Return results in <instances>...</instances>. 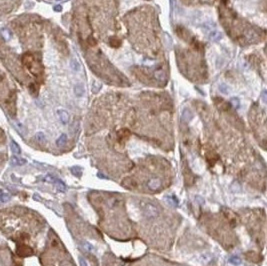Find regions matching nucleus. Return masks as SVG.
<instances>
[{"instance_id": "18", "label": "nucleus", "mask_w": 267, "mask_h": 266, "mask_svg": "<svg viewBox=\"0 0 267 266\" xmlns=\"http://www.w3.org/2000/svg\"><path fill=\"white\" fill-rule=\"evenodd\" d=\"M231 103L234 106V108L238 109L240 107V100L237 98V97H233V98L231 99Z\"/></svg>"}, {"instance_id": "27", "label": "nucleus", "mask_w": 267, "mask_h": 266, "mask_svg": "<svg viewBox=\"0 0 267 266\" xmlns=\"http://www.w3.org/2000/svg\"><path fill=\"white\" fill-rule=\"evenodd\" d=\"M98 177H102V179H108V178H107V176L102 175L101 173H98Z\"/></svg>"}, {"instance_id": "4", "label": "nucleus", "mask_w": 267, "mask_h": 266, "mask_svg": "<svg viewBox=\"0 0 267 266\" xmlns=\"http://www.w3.org/2000/svg\"><path fill=\"white\" fill-rule=\"evenodd\" d=\"M160 186H161V182L158 178H152L148 182V187L151 189V190H157Z\"/></svg>"}, {"instance_id": "16", "label": "nucleus", "mask_w": 267, "mask_h": 266, "mask_svg": "<svg viewBox=\"0 0 267 266\" xmlns=\"http://www.w3.org/2000/svg\"><path fill=\"white\" fill-rule=\"evenodd\" d=\"M36 139L38 142H40V143H44V142L46 141V137L45 135H44L43 132H38L36 134Z\"/></svg>"}, {"instance_id": "3", "label": "nucleus", "mask_w": 267, "mask_h": 266, "mask_svg": "<svg viewBox=\"0 0 267 266\" xmlns=\"http://www.w3.org/2000/svg\"><path fill=\"white\" fill-rule=\"evenodd\" d=\"M57 114H58V116H59L60 121H61L63 124H66V123L69 121V114H68L67 111H65V110H62V109L58 110Z\"/></svg>"}, {"instance_id": "23", "label": "nucleus", "mask_w": 267, "mask_h": 266, "mask_svg": "<svg viewBox=\"0 0 267 266\" xmlns=\"http://www.w3.org/2000/svg\"><path fill=\"white\" fill-rule=\"evenodd\" d=\"M240 186L238 183H234L233 185H232V190L233 191H240Z\"/></svg>"}, {"instance_id": "21", "label": "nucleus", "mask_w": 267, "mask_h": 266, "mask_svg": "<svg viewBox=\"0 0 267 266\" xmlns=\"http://www.w3.org/2000/svg\"><path fill=\"white\" fill-rule=\"evenodd\" d=\"M9 199H10V195H8L7 193L2 192V194H1V202L2 203H6V202H8Z\"/></svg>"}, {"instance_id": "5", "label": "nucleus", "mask_w": 267, "mask_h": 266, "mask_svg": "<svg viewBox=\"0 0 267 266\" xmlns=\"http://www.w3.org/2000/svg\"><path fill=\"white\" fill-rule=\"evenodd\" d=\"M74 93H75V95L78 97L82 96L83 94L85 93V89H84L82 84H77V85H75V87H74Z\"/></svg>"}, {"instance_id": "6", "label": "nucleus", "mask_w": 267, "mask_h": 266, "mask_svg": "<svg viewBox=\"0 0 267 266\" xmlns=\"http://www.w3.org/2000/svg\"><path fill=\"white\" fill-rule=\"evenodd\" d=\"M165 199H166V201H167V203L169 205H171V206H173V207L178 206V199H177L175 196H173V195L172 196H166Z\"/></svg>"}, {"instance_id": "8", "label": "nucleus", "mask_w": 267, "mask_h": 266, "mask_svg": "<svg viewBox=\"0 0 267 266\" xmlns=\"http://www.w3.org/2000/svg\"><path fill=\"white\" fill-rule=\"evenodd\" d=\"M10 148H11V151L14 154L17 155V154H20L21 153L20 147H19V145H18V144L15 141H13V140L11 141V143H10Z\"/></svg>"}, {"instance_id": "13", "label": "nucleus", "mask_w": 267, "mask_h": 266, "mask_svg": "<svg viewBox=\"0 0 267 266\" xmlns=\"http://www.w3.org/2000/svg\"><path fill=\"white\" fill-rule=\"evenodd\" d=\"M229 263H231L232 265H240L242 263L241 259L237 256H232L229 258Z\"/></svg>"}, {"instance_id": "17", "label": "nucleus", "mask_w": 267, "mask_h": 266, "mask_svg": "<svg viewBox=\"0 0 267 266\" xmlns=\"http://www.w3.org/2000/svg\"><path fill=\"white\" fill-rule=\"evenodd\" d=\"M82 246H83L84 250H86V251H88V252H93L94 251V247L92 246L89 242H83Z\"/></svg>"}, {"instance_id": "11", "label": "nucleus", "mask_w": 267, "mask_h": 266, "mask_svg": "<svg viewBox=\"0 0 267 266\" xmlns=\"http://www.w3.org/2000/svg\"><path fill=\"white\" fill-rule=\"evenodd\" d=\"M66 142H67V136H66L65 134H62V135L56 140V144H57V146L62 147L65 145Z\"/></svg>"}, {"instance_id": "2", "label": "nucleus", "mask_w": 267, "mask_h": 266, "mask_svg": "<svg viewBox=\"0 0 267 266\" xmlns=\"http://www.w3.org/2000/svg\"><path fill=\"white\" fill-rule=\"evenodd\" d=\"M26 159H24V158H20L16 156V155H14V156H12L11 158H10V163H11V165H13V166H22V165L26 164Z\"/></svg>"}, {"instance_id": "1", "label": "nucleus", "mask_w": 267, "mask_h": 266, "mask_svg": "<svg viewBox=\"0 0 267 266\" xmlns=\"http://www.w3.org/2000/svg\"><path fill=\"white\" fill-rule=\"evenodd\" d=\"M143 214L147 218H155L159 215V210L154 204L145 203L143 205Z\"/></svg>"}, {"instance_id": "24", "label": "nucleus", "mask_w": 267, "mask_h": 266, "mask_svg": "<svg viewBox=\"0 0 267 266\" xmlns=\"http://www.w3.org/2000/svg\"><path fill=\"white\" fill-rule=\"evenodd\" d=\"M79 264H80V266H87V263L83 257H79Z\"/></svg>"}, {"instance_id": "12", "label": "nucleus", "mask_w": 267, "mask_h": 266, "mask_svg": "<svg viewBox=\"0 0 267 266\" xmlns=\"http://www.w3.org/2000/svg\"><path fill=\"white\" fill-rule=\"evenodd\" d=\"M55 184H56V189H57L58 191H60V192H65L66 191L65 184L63 183L61 180H58V179H56V181H55Z\"/></svg>"}, {"instance_id": "25", "label": "nucleus", "mask_w": 267, "mask_h": 266, "mask_svg": "<svg viewBox=\"0 0 267 266\" xmlns=\"http://www.w3.org/2000/svg\"><path fill=\"white\" fill-rule=\"evenodd\" d=\"M54 10L55 11H61V6H60V5H57V6L54 7Z\"/></svg>"}, {"instance_id": "26", "label": "nucleus", "mask_w": 267, "mask_h": 266, "mask_svg": "<svg viewBox=\"0 0 267 266\" xmlns=\"http://www.w3.org/2000/svg\"><path fill=\"white\" fill-rule=\"evenodd\" d=\"M60 266H72V265H71V264H70V263H69V262L65 261V262H63V263H62V264H61V265H60Z\"/></svg>"}, {"instance_id": "9", "label": "nucleus", "mask_w": 267, "mask_h": 266, "mask_svg": "<svg viewBox=\"0 0 267 266\" xmlns=\"http://www.w3.org/2000/svg\"><path fill=\"white\" fill-rule=\"evenodd\" d=\"M182 119H183L185 122H189V121L192 119V113L190 112L188 109H185L183 113H182Z\"/></svg>"}, {"instance_id": "7", "label": "nucleus", "mask_w": 267, "mask_h": 266, "mask_svg": "<svg viewBox=\"0 0 267 266\" xmlns=\"http://www.w3.org/2000/svg\"><path fill=\"white\" fill-rule=\"evenodd\" d=\"M209 37L212 41H219L222 38V33L219 32V31H212L209 34Z\"/></svg>"}, {"instance_id": "20", "label": "nucleus", "mask_w": 267, "mask_h": 266, "mask_svg": "<svg viewBox=\"0 0 267 266\" xmlns=\"http://www.w3.org/2000/svg\"><path fill=\"white\" fill-rule=\"evenodd\" d=\"M218 89H219V91H220L221 93H223V94H228V92H229L228 86H226L225 84H221V85L218 87Z\"/></svg>"}, {"instance_id": "10", "label": "nucleus", "mask_w": 267, "mask_h": 266, "mask_svg": "<svg viewBox=\"0 0 267 266\" xmlns=\"http://www.w3.org/2000/svg\"><path fill=\"white\" fill-rule=\"evenodd\" d=\"M70 170H71V173H72L74 176H76V177H80L81 174H82V168L79 167V166L71 167Z\"/></svg>"}, {"instance_id": "15", "label": "nucleus", "mask_w": 267, "mask_h": 266, "mask_svg": "<svg viewBox=\"0 0 267 266\" xmlns=\"http://www.w3.org/2000/svg\"><path fill=\"white\" fill-rule=\"evenodd\" d=\"M13 124H14L15 129H16V130H17L19 133H21V134L25 133V128L23 127V125L21 124V123H19V122H14V123H13Z\"/></svg>"}, {"instance_id": "14", "label": "nucleus", "mask_w": 267, "mask_h": 266, "mask_svg": "<svg viewBox=\"0 0 267 266\" xmlns=\"http://www.w3.org/2000/svg\"><path fill=\"white\" fill-rule=\"evenodd\" d=\"M70 66L72 68V70L75 71V72H77V71L80 70V65H79V63L77 62V60H75V59L71 60Z\"/></svg>"}, {"instance_id": "19", "label": "nucleus", "mask_w": 267, "mask_h": 266, "mask_svg": "<svg viewBox=\"0 0 267 266\" xmlns=\"http://www.w3.org/2000/svg\"><path fill=\"white\" fill-rule=\"evenodd\" d=\"M42 180L46 181V182H49V183H55V181H56V178H54L52 175L48 174V175H46L44 178H42Z\"/></svg>"}, {"instance_id": "22", "label": "nucleus", "mask_w": 267, "mask_h": 266, "mask_svg": "<svg viewBox=\"0 0 267 266\" xmlns=\"http://www.w3.org/2000/svg\"><path fill=\"white\" fill-rule=\"evenodd\" d=\"M261 99L265 104H267V90H263L261 92Z\"/></svg>"}]
</instances>
